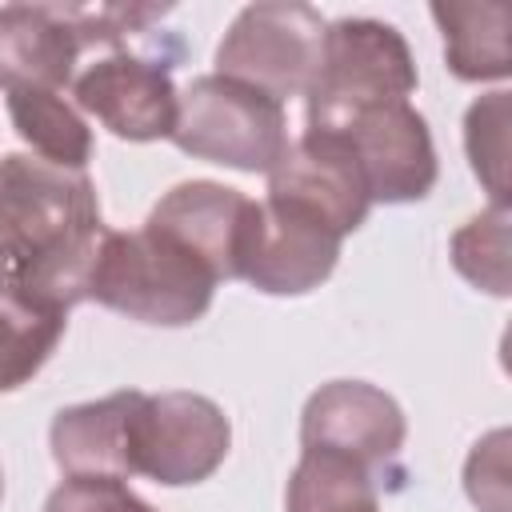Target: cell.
<instances>
[{"instance_id": "cell-24", "label": "cell", "mask_w": 512, "mask_h": 512, "mask_svg": "<svg viewBox=\"0 0 512 512\" xmlns=\"http://www.w3.org/2000/svg\"><path fill=\"white\" fill-rule=\"evenodd\" d=\"M0 500H4V472H0Z\"/></svg>"}, {"instance_id": "cell-9", "label": "cell", "mask_w": 512, "mask_h": 512, "mask_svg": "<svg viewBox=\"0 0 512 512\" xmlns=\"http://www.w3.org/2000/svg\"><path fill=\"white\" fill-rule=\"evenodd\" d=\"M336 136L360 160L372 204H412L432 192L440 172L432 132L408 100L376 104L336 128Z\"/></svg>"}, {"instance_id": "cell-14", "label": "cell", "mask_w": 512, "mask_h": 512, "mask_svg": "<svg viewBox=\"0 0 512 512\" xmlns=\"http://www.w3.org/2000/svg\"><path fill=\"white\" fill-rule=\"evenodd\" d=\"M136 400H140V392L124 388V392H112L104 400L60 408L52 428H48L52 460L60 464V472L64 476L128 480L132 476V468H128V428H132Z\"/></svg>"}, {"instance_id": "cell-15", "label": "cell", "mask_w": 512, "mask_h": 512, "mask_svg": "<svg viewBox=\"0 0 512 512\" xmlns=\"http://www.w3.org/2000/svg\"><path fill=\"white\" fill-rule=\"evenodd\" d=\"M432 20L444 32V60L460 80H504L508 56V4H432Z\"/></svg>"}, {"instance_id": "cell-7", "label": "cell", "mask_w": 512, "mask_h": 512, "mask_svg": "<svg viewBox=\"0 0 512 512\" xmlns=\"http://www.w3.org/2000/svg\"><path fill=\"white\" fill-rule=\"evenodd\" d=\"M340 244L344 236L308 208L264 196L256 200L236 276L268 296H304L332 276Z\"/></svg>"}, {"instance_id": "cell-3", "label": "cell", "mask_w": 512, "mask_h": 512, "mask_svg": "<svg viewBox=\"0 0 512 512\" xmlns=\"http://www.w3.org/2000/svg\"><path fill=\"white\" fill-rule=\"evenodd\" d=\"M416 60L408 52V40L368 16H344L328 24L320 68L308 84V128L312 132H336L352 116L408 100L416 92Z\"/></svg>"}, {"instance_id": "cell-17", "label": "cell", "mask_w": 512, "mask_h": 512, "mask_svg": "<svg viewBox=\"0 0 512 512\" xmlns=\"http://www.w3.org/2000/svg\"><path fill=\"white\" fill-rule=\"evenodd\" d=\"M288 512H380L376 476L360 464L304 448L288 480Z\"/></svg>"}, {"instance_id": "cell-18", "label": "cell", "mask_w": 512, "mask_h": 512, "mask_svg": "<svg viewBox=\"0 0 512 512\" xmlns=\"http://www.w3.org/2000/svg\"><path fill=\"white\" fill-rule=\"evenodd\" d=\"M508 204H492L476 212L464 228L452 232V264L456 272L488 292V296H508L512 292V268H508Z\"/></svg>"}, {"instance_id": "cell-20", "label": "cell", "mask_w": 512, "mask_h": 512, "mask_svg": "<svg viewBox=\"0 0 512 512\" xmlns=\"http://www.w3.org/2000/svg\"><path fill=\"white\" fill-rule=\"evenodd\" d=\"M64 336V316L0 308V392L28 384Z\"/></svg>"}, {"instance_id": "cell-11", "label": "cell", "mask_w": 512, "mask_h": 512, "mask_svg": "<svg viewBox=\"0 0 512 512\" xmlns=\"http://www.w3.org/2000/svg\"><path fill=\"white\" fill-rule=\"evenodd\" d=\"M268 196L308 208L340 236L356 232L372 208L368 180L352 148L336 132H312V128L296 136L268 172Z\"/></svg>"}, {"instance_id": "cell-22", "label": "cell", "mask_w": 512, "mask_h": 512, "mask_svg": "<svg viewBox=\"0 0 512 512\" xmlns=\"http://www.w3.org/2000/svg\"><path fill=\"white\" fill-rule=\"evenodd\" d=\"M44 512H156L116 476H68L44 500Z\"/></svg>"}, {"instance_id": "cell-6", "label": "cell", "mask_w": 512, "mask_h": 512, "mask_svg": "<svg viewBox=\"0 0 512 512\" xmlns=\"http://www.w3.org/2000/svg\"><path fill=\"white\" fill-rule=\"evenodd\" d=\"M232 444L228 416L200 392H140L128 428V468L164 488L208 480Z\"/></svg>"}, {"instance_id": "cell-13", "label": "cell", "mask_w": 512, "mask_h": 512, "mask_svg": "<svg viewBox=\"0 0 512 512\" xmlns=\"http://www.w3.org/2000/svg\"><path fill=\"white\" fill-rule=\"evenodd\" d=\"M84 52L60 4H4L0 8V88L60 92L72 84L76 56Z\"/></svg>"}, {"instance_id": "cell-4", "label": "cell", "mask_w": 512, "mask_h": 512, "mask_svg": "<svg viewBox=\"0 0 512 512\" xmlns=\"http://www.w3.org/2000/svg\"><path fill=\"white\" fill-rule=\"evenodd\" d=\"M168 140L196 160L236 172H272L288 148V116L280 100L208 72L180 88Z\"/></svg>"}, {"instance_id": "cell-5", "label": "cell", "mask_w": 512, "mask_h": 512, "mask_svg": "<svg viewBox=\"0 0 512 512\" xmlns=\"http://www.w3.org/2000/svg\"><path fill=\"white\" fill-rule=\"evenodd\" d=\"M328 20L312 4L264 0L236 12L220 48H216V76L248 84L272 100L304 96L324 52Z\"/></svg>"}, {"instance_id": "cell-10", "label": "cell", "mask_w": 512, "mask_h": 512, "mask_svg": "<svg viewBox=\"0 0 512 512\" xmlns=\"http://www.w3.org/2000/svg\"><path fill=\"white\" fill-rule=\"evenodd\" d=\"M176 96L180 88L172 84L168 64L132 52H108L72 80V104L96 116L112 136L136 144L172 136Z\"/></svg>"}, {"instance_id": "cell-16", "label": "cell", "mask_w": 512, "mask_h": 512, "mask_svg": "<svg viewBox=\"0 0 512 512\" xmlns=\"http://www.w3.org/2000/svg\"><path fill=\"white\" fill-rule=\"evenodd\" d=\"M4 96H8L12 128L20 132L24 144L36 148L44 164L84 172V164L92 160V128L72 100H64L60 92H44V88H20Z\"/></svg>"}, {"instance_id": "cell-12", "label": "cell", "mask_w": 512, "mask_h": 512, "mask_svg": "<svg viewBox=\"0 0 512 512\" xmlns=\"http://www.w3.org/2000/svg\"><path fill=\"white\" fill-rule=\"evenodd\" d=\"M256 200L216 180H184L156 200L144 224L160 228L176 244H184L196 260L212 268L216 280H236L240 248L252 224Z\"/></svg>"}, {"instance_id": "cell-19", "label": "cell", "mask_w": 512, "mask_h": 512, "mask_svg": "<svg viewBox=\"0 0 512 512\" xmlns=\"http://www.w3.org/2000/svg\"><path fill=\"white\" fill-rule=\"evenodd\" d=\"M508 92H488L464 112V148L492 204H508Z\"/></svg>"}, {"instance_id": "cell-21", "label": "cell", "mask_w": 512, "mask_h": 512, "mask_svg": "<svg viewBox=\"0 0 512 512\" xmlns=\"http://www.w3.org/2000/svg\"><path fill=\"white\" fill-rule=\"evenodd\" d=\"M60 8L84 48H92V44L116 48L168 12V4H160V8L156 4H60Z\"/></svg>"}, {"instance_id": "cell-8", "label": "cell", "mask_w": 512, "mask_h": 512, "mask_svg": "<svg viewBox=\"0 0 512 512\" xmlns=\"http://www.w3.org/2000/svg\"><path fill=\"white\" fill-rule=\"evenodd\" d=\"M408 436L400 404L368 380H332L320 384L300 412V444L316 452L344 456L368 476L392 468Z\"/></svg>"}, {"instance_id": "cell-2", "label": "cell", "mask_w": 512, "mask_h": 512, "mask_svg": "<svg viewBox=\"0 0 512 512\" xmlns=\"http://www.w3.org/2000/svg\"><path fill=\"white\" fill-rule=\"evenodd\" d=\"M216 284L204 260L144 224L136 232H104L88 276V300L140 324L184 328L212 308Z\"/></svg>"}, {"instance_id": "cell-1", "label": "cell", "mask_w": 512, "mask_h": 512, "mask_svg": "<svg viewBox=\"0 0 512 512\" xmlns=\"http://www.w3.org/2000/svg\"><path fill=\"white\" fill-rule=\"evenodd\" d=\"M100 200L88 172L40 156H0V304L68 316L88 300V276L104 240Z\"/></svg>"}, {"instance_id": "cell-23", "label": "cell", "mask_w": 512, "mask_h": 512, "mask_svg": "<svg viewBox=\"0 0 512 512\" xmlns=\"http://www.w3.org/2000/svg\"><path fill=\"white\" fill-rule=\"evenodd\" d=\"M468 500L480 512H508V432H488L464 464Z\"/></svg>"}]
</instances>
